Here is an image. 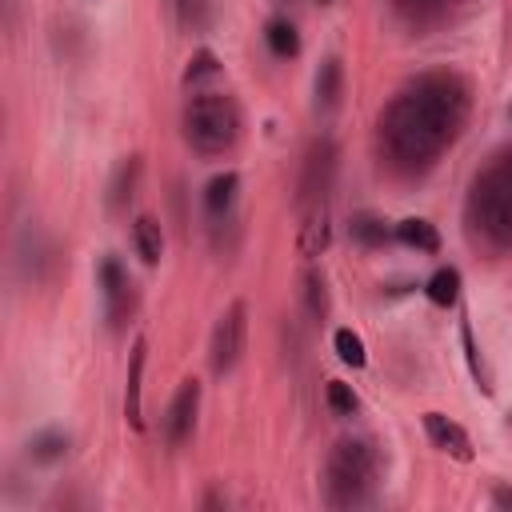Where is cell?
I'll return each mask as SVG.
<instances>
[{
  "label": "cell",
  "instance_id": "d4e9b609",
  "mask_svg": "<svg viewBox=\"0 0 512 512\" xmlns=\"http://www.w3.org/2000/svg\"><path fill=\"white\" fill-rule=\"evenodd\" d=\"M212 72H216V56L204 48V52L192 56V64H188V72H184V84H192V80H200V76H212Z\"/></svg>",
  "mask_w": 512,
  "mask_h": 512
},
{
  "label": "cell",
  "instance_id": "7402d4cb",
  "mask_svg": "<svg viewBox=\"0 0 512 512\" xmlns=\"http://www.w3.org/2000/svg\"><path fill=\"white\" fill-rule=\"evenodd\" d=\"M304 300H308L312 320H324V316H328V292H324L320 272H308V276H304Z\"/></svg>",
  "mask_w": 512,
  "mask_h": 512
},
{
  "label": "cell",
  "instance_id": "8fae6325",
  "mask_svg": "<svg viewBox=\"0 0 512 512\" xmlns=\"http://www.w3.org/2000/svg\"><path fill=\"white\" fill-rule=\"evenodd\" d=\"M236 188H240V176H236V172L212 176L208 188H204V212H208L212 220H224V216L232 212V204H236Z\"/></svg>",
  "mask_w": 512,
  "mask_h": 512
},
{
  "label": "cell",
  "instance_id": "d6986e66",
  "mask_svg": "<svg viewBox=\"0 0 512 512\" xmlns=\"http://www.w3.org/2000/svg\"><path fill=\"white\" fill-rule=\"evenodd\" d=\"M332 348H336V356H340L344 364H352V368H364V360H368V352H364V340H360L352 328H336V336H332Z\"/></svg>",
  "mask_w": 512,
  "mask_h": 512
},
{
  "label": "cell",
  "instance_id": "8992f818",
  "mask_svg": "<svg viewBox=\"0 0 512 512\" xmlns=\"http://www.w3.org/2000/svg\"><path fill=\"white\" fill-rule=\"evenodd\" d=\"M332 176H336V144L328 136H320L308 156H304V172H300V208L308 204H328L332 192Z\"/></svg>",
  "mask_w": 512,
  "mask_h": 512
},
{
  "label": "cell",
  "instance_id": "5b68a950",
  "mask_svg": "<svg viewBox=\"0 0 512 512\" xmlns=\"http://www.w3.org/2000/svg\"><path fill=\"white\" fill-rule=\"evenodd\" d=\"M244 332H248V308H244V300H232L224 308V316L216 320L212 344H208V364H212L216 376H224V372L236 368V360L244 352Z\"/></svg>",
  "mask_w": 512,
  "mask_h": 512
},
{
  "label": "cell",
  "instance_id": "52a82bcc",
  "mask_svg": "<svg viewBox=\"0 0 512 512\" xmlns=\"http://www.w3.org/2000/svg\"><path fill=\"white\" fill-rule=\"evenodd\" d=\"M196 408H200V384L196 380H184L168 404V416H164V436L168 444H184L192 436V424H196Z\"/></svg>",
  "mask_w": 512,
  "mask_h": 512
},
{
  "label": "cell",
  "instance_id": "6da1fadb",
  "mask_svg": "<svg viewBox=\"0 0 512 512\" xmlns=\"http://www.w3.org/2000/svg\"><path fill=\"white\" fill-rule=\"evenodd\" d=\"M468 92L448 72H428L400 88L380 116V144L400 172H424L456 140Z\"/></svg>",
  "mask_w": 512,
  "mask_h": 512
},
{
  "label": "cell",
  "instance_id": "4fadbf2b",
  "mask_svg": "<svg viewBox=\"0 0 512 512\" xmlns=\"http://www.w3.org/2000/svg\"><path fill=\"white\" fill-rule=\"evenodd\" d=\"M132 244H136V256L152 268V264H160V256H164V232H160V224L152 220V216H136V224H132Z\"/></svg>",
  "mask_w": 512,
  "mask_h": 512
},
{
  "label": "cell",
  "instance_id": "9a60e30c",
  "mask_svg": "<svg viewBox=\"0 0 512 512\" xmlns=\"http://www.w3.org/2000/svg\"><path fill=\"white\" fill-rule=\"evenodd\" d=\"M396 4V12L404 16V20H412V24H432V20H440L456 0H392Z\"/></svg>",
  "mask_w": 512,
  "mask_h": 512
},
{
  "label": "cell",
  "instance_id": "44dd1931",
  "mask_svg": "<svg viewBox=\"0 0 512 512\" xmlns=\"http://www.w3.org/2000/svg\"><path fill=\"white\" fill-rule=\"evenodd\" d=\"M136 172H140V164H136V160H124V164L116 168V180H112V188H108V204H112V208H120V204L132 196Z\"/></svg>",
  "mask_w": 512,
  "mask_h": 512
},
{
  "label": "cell",
  "instance_id": "5bb4252c",
  "mask_svg": "<svg viewBox=\"0 0 512 512\" xmlns=\"http://www.w3.org/2000/svg\"><path fill=\"white\" fill-rule=\"evenodd\" d=\"M396 240H400V244H408V248H420V252H436V248H440L436 228H432L428 220H420V216L400 220V224H396Z\"/></svg>",
  "mask_w": 512,
  "mask_h": 512
},
{
  "label": "cell",
  "instance_id": "cb8c5ba5",
  "mask_svg": "<svg viewBox=\"0 0 512 512\" xmlns=\"http://www.w3.org/2000/svg\"><path fill=\"white\" fill-rule=\"evenodd\" d=\"M64 448H68V440H64V436H56V432H44V436H36V440L28 444V452H32L36 460H56Z\"/></svg>",
  "mask_w": 512,
  "mask_h": 512
},
{
  "label": "cell",
  "instance_id": "4316f807",
  "mask_svg": "<svg viewBox=\"0 0 512 512\" xmlns=\"http://www.w3.org/2000/svg\"><path fill=\"white\" fill-rule=\"evenodd\" d=\"M492 504H500V508H512V488H492Z\"/></svg>",
  "mask_w": 512,
  "mask_h": 512
},
{
  "label": "cell",
  "instance_id": "83f0119b",
  "mask_svg": "<svg viewBox=\"0 0 512 512\" xmlns=\"http://www.w3.org/2000/svg\"><path fill=\"white\" fill-rule=\"evenodd\" d=\"M168 4H172V8H176V12H180V4H184V0H168Z\"/></svg>",
  "mask_w": 512,
  "mask_h": 512
},
{
  "label": "cell",
  "instance_id": "277c9868",
  "mask_svg": "<svg viewBox=\"0 0 512 512\" xmlns=\"http://www.w3.org/2000/svg\"><path fill=\"white\" fill-rule=\"evenodd\" d=\"M184 140L204 156L228 152L240 140V108H236V100L224 96V92L188 96V104H184Z\"/></svg>",
  "mask_w": 512,
  "mask_h": 512
},
{
  "label": "cell",
  "instance_id": "484cf974",
  "mask_svg": "<svg viewBox=\"0 0 512 512\" xmlns=\"http://www.w3.org/2000/svg\"><path fill=\"white\" fill-rule=\"evenodd\" d=\"M460 340H464V352H468V364H472V376L480 380V388H492V384L484 380V368H480V356H476V344H472V328H468V324H460Z\"/></svg>",
  "mask_w": 512,
  "mask_h": 512
},
{
  "label": "cell",
  "instance_id": "7c38bea8",
  "mask_svg": "<svg viewBox=\"0 0 512 512\" xmlns=\"http://www.w3.org/2000/svg\"><path fill=\"white\" fill-rule=\"evenodd\" d=\"M144 356H148V344L136 340L132 344V360H128V388H124V416L132 428H140V376H144Z\"/></svg>",
  "mask_w": 512,
  "mask_h": 512
},
{
  "label": "cell",
  "instance_id": "ba28073f",
  "mask_svg": "<svg viewBox=\"0 0 512 512\" xmlns=\"http://www.w3.org/2000/svg\"><path fill=\"white\" fill-rule=\"evenodd\" d=\"M424 432H428V440L440 448V452H448L452 460H472V440H468V432L456 424V420H448L444 412H428L424 416Z\"/></svg>",
  "mask_w": 512,
  "mask_h": 512
},
{
  "label": "cell",
  "instance_id": "9c48e42d",
  "mask_svg": "<svg viewBox=\"0 0 512 512\" xmlns=\"http://www.w3.org/2000/svg\"><path fill=\"white\" fill-rule=\"evenodd\" d=\"M100 284H104V308H108V320L120 328V320L132 312V284L124 276V268L116 260H104L100 264Z\"/></svg>",
  "mask_w": 512,
  "mask_h": 512
},
{
  "label": "cell",
  "instance_id": "f1b7e54d",
  "mask_svg": "<svg viewBox=\"0 0 512 512\" xmlns=\"http://www.w3.org/2000/svg\"><path fill=\"white\" fill-rule=\"evenodd\" d=\"M320 4H332V0H320Z\"/></svg>",
  "mask_w": 512,
  "mask_h": 512
},
{
  "label": "cell",
  "instance_id": "7a4b0ae2",
  "mask_svg": "<svg viewBox=\"0 0 512 512\" xmlns=\"http://www.w3.org/2000/svg\"><path fill=\"white\" fill-rule=\"evenodd\" d=\"M468 220L492 248H512V148L472 180Z\"/></svg>",
  "mask_w": 512,
  "mask_h": 512
},
{
  "label": "cell",
  "instance_id": "603a6c76",
  "mask_svg": "<svg viewBox=\"0 0 512 512\" xmlns=\"http://www.w3.org/2000/svg\"><path fill=\"white\" fill-rule=\"evenodd\" d=\"M324 396H328V408H332V412H340V416H352V412H356V392H352L344 380H328Z\"/></svg>",
  "mask_w": 512,
  "mask_h": 512
},
{
  "label": "cell",
  "instance_id": "ffe728a7",
  "mask_svg": "<svg viewBox=\"0 0 512 512\" xmlns=\"http://www.w3.org/2000/svg\"><path fill=\"white\" fill-rule=\"evenodd\" d=\"M352 236H356L360 244L376 248V244L388 240V224H384L380 216H372V212H360V216H352Z\"/></svg>",
  "mask_w": 512,
  "mask_h": 512
},
{
  "label": "cell",
  "instance_id": "e0dca14e",
  "mask_svg": "<svg viewBox=\"0 0 512 512\" xmlns=\"http://www.w3.org/2000/svg\"><path fill=\"white\" fill-rule=\"evenodd\" d=\"M264 40H268V48H272L276 56H296V52H300V36H296V28H292L288 20H268Z\"/></svg>",
  "mask_w": 512,
  "mask_h": 512
},
{
  "label": "cell",
  "instance_id": "3957f363",
  "mask_svg": "<svg viewBox=\"0 0 512 512\" xmlns=\"http://www.w3.org/2000/svg\"><path fill=\"white\" fill-rule=\"evenodd\" d=\"M380 460L364 440H340L324 460V500L328 508H360L376 488Z\"/></svg>",
  "mask_w": 512,
  "mask_h": 512
},
{
  "label": "cell",
  "instance_id": "ac0fdd59",
  "mask_svg": "<svg viewBox=\"0 0 512 512\" xmlns=\"http://www.w3.org/2000/svg\"><path fill=\"white\" fill-rule=\"evenodd\" d=\"M336 96H340V60L328 56V60L320 64V72H316V104L332 108Z\"/></svg>",
  "mask_w": 512,
  "mask_h": 512
},
{
  "label": "cell",
  "instance_id": "2e32d148",
  "mask_svg": "<svg viewBox=\"0 0 512 512\" xmlns=\"http://www.w3.org/2000/svg\"><path fill=\"white\" fill-rule=\"evenodd\" d=\"M424 292H428V300L440 304V308L456 304V296H460V272H456V268H440V272H432V280H428Z\"/></svg>",
  "mask_w": 512,
  "mask_h": 512
},
{
  "label": "cell",
  "instance_id": "30bf717a",
  "mask_svg": "<svg viewBox=\"0 0 512 512\" xmlns=\"http://www.w3.org/2000/svg\"><path fill=\"white\" fill-rule=\"evenodd\" d=\"M304 220H300V252L304 256H320L332 240V224H328V204H308L300 208Z\"/></svg>",
  "mask_w": 512,
  "mask_h": 512
}]
</instances>
